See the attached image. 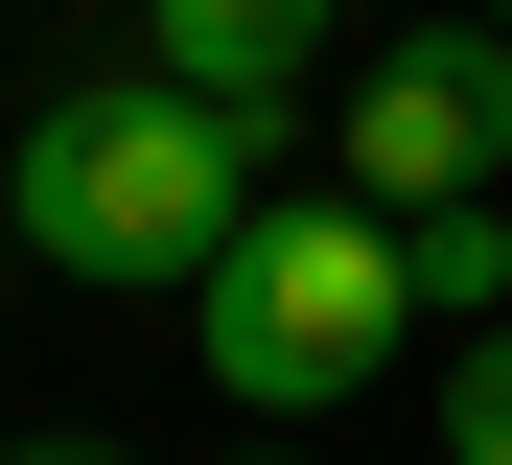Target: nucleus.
<instances>
[{
  "instance_id": "1",
  "label": "nucleus",
  "mask_w": 512,
  "mask_h": 465,
  "mask_svg": "<svg viewBox=\"0 0 512 465\" xmlns=\"http://www.w3.org/2000/svg\"><path fill=\"white\" fill-rule=\"evenodd\" d=\"M256 117H210L187 70H70L24 163H0V256H47V279H210L256 233Z\"/></svg>"
},
{
  "instance_id": "2",
  "label": "nucleus",
  "mask_w": 512,
  "mask_h": 465,
  "mask_svg": "<svg viewBox=\"0 0 512 465\" xmlns=\"http://www.w3.org/2000/svg\"><path fill=\"white\" fill-rule=\"evenodd\" d=\"M419 349V256H396V210H350V186H256V233L187 279V372L233 419H350L373 372Z\"/></svg>"
},
{
  "instance_id": "3",
  "label": "nucleus",
  "mask_w": 512,
  "mask_h": 465,
  "mask_svg": "<svg viewBox=\"0 0 512 465\" xmlns=\"http://www.w3.org/2000/svg\"><path fill=\"white\" fill-rule=\"evenodd\" d=\"M350 210H489V163H512V24H396L373 70H350Z\"/></svg>"
},
{
  "instance_id": "4",
  "label": "nucleus",
  "mask_w": 512,
  "mask_h": 465,
  "mask_svg": "<svg viewBox=\"0 0 512 465\" xmlns=\"http://www.w3.org/2000/svg\"><path fill=\"white\" fill-rule=\"evenodd\" d=\"M326 47H350V0H140V70H187L210 117H256V140L303 117Z\"/></svg>"
},
{
  "instance_id": "5",
  "label": "nucleus",
  "mask_w": 512,
  "mask_h": 465,
  "mask_svg": "<svg viewBox=\"0 0 512 465\" xmlns=\"http://www.w3.org/2000/svg\"><path fill=\"white\" fill-rule=\"evenodd\" d=\"M419 256V326H512V210H396Z\"/></svg>"
},
{
  "instance_id": "6",
  "label": "nucleus",
  "mask_w": 512,
  "mask_h": 465,
  "mask_svg": "<svg viewBox=\"0 0 512 465\" xmlns=\"http://www.w3.org/2000/svg\"><path fill=\"white\" fill-rule=\"evenodd\" d=\"M443 465H512V326H443Z\"/></svg>"
},
{
  "instance_id": "7",
  "label": "nucleus",
  "mask_w": 512,
  "mask_h": 465,
  "mask_svg": "<svg viewBox=\"0 0 512 465\" xmlns=\"http://www.w3.org/2000/svg\"><path fill=\"white\" fill-rule=\"evenodd\" d=\"M0 465H117V442H0Z\"/></svg>"
},
{
  "instance_id": "8",
  "label": "nucleus",
  "mask_w": 512,
  "mask_h": 465,
  "mask_svg": "<svg viewBox=\"0 0 512 465\" xmlns=\"http://www.w3.org/2000/svg\"><path fill=\"white\" fill-rule=\"evenodd\" d=\"M233 465H326V442H233Z\"/></svg>"
},
{
  "instance_id": "9",
  "label": "nucleus",
  "mask_w": 512,
  "mask_h": 465,
  "mask_svg": "<svg viewBox=\"0 0 512 465\" xmlns=\"http://www.w3.org/2000/svg\"><path fill=\"white\" fill-rule=\"evenodd\" d=\"M466 24H512V0H466Z\"/></svg>"
}]
</instances>
